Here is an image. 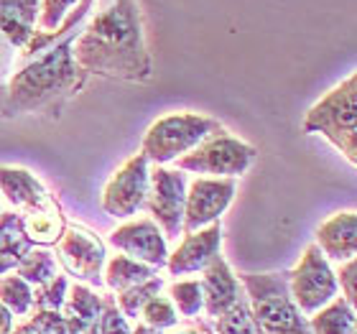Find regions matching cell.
Instances as JSON below:
<instances>
[{
  "mask_svg": "<svg viewBox=\"0 0 357 334\" xmlns=\"http://www.w3.org/2000/svg\"><path fill=\"white\" fill-rule=\"evenodd\" d=\"M95 0H79L56 31H33L29 44L18 49V67L0 87V115L21 118L52 112L67 105L87 82V72L75 61V38L92 13Z\"/></svg>",
  "mask_w": 357,
  "mask_h": 334,
  "instance_id": "1",
  "label": "cell"
},
{
  "mask_svg": "<svg viewBox=\"0 0 357 334\" xmlns=\"http://www.w3.org/2000/svg\"><path fill=\"white\" fill-rule=\"evenodd\" d=\"M75 61L87 75L149 82L153 77L138 0H107L75 38Z\"/></svg>",
  "mask_w": 357,
  "mask_h": 334,
  "instance_id": "2",
  "label": "cell"
},
{
  "mask_svg": "<svg viewBox=\"0 0 357 334\" xmlns=\"http://www.w3.org/2000/svg\"><path fill=\"white\" fill-rule=\"evenodd\" d=\"M238 281L245 291L248 309L263 334H312L309 321L289 294L286 271L240 273Z\"/></svg>",
  "mask_w": 357,
  "mask_h": 334,
  "instance_id": "3",
  "label": "cell"
},
{
  "mask_svg": "<svg viewBox=\"0 0 357 334\" xmlns=\"http://www.w3.org/2000/svg\"><path fill=\"white\" fill-rule=\"evenodd\" d=\"M304 133L324 135L352 166L357 164V77L350 75L319 103L312 105L301 123Z\"/></svg>",
  "mask_w": 357,
  "mask_h": 334,
  "instance_id": "4",
  "label": "cell"
},
{
  "mask_svg": "<svg viewBox=\"0 0 357 334\" xmlns=\"http://www.w3.org/2000/svg\"><path fill=\"white\" fill-rule=\"evenodd\" d=\"M222 128L215 118L197 115V112H172L158 118L146 130L141 143V153L149 158V164L166 166L181 158L197 146L202 138H207L212 130Z\"/></svg>",
  "mask_w": 357,
  "mask_h": 334,
  "instance_id": "5",
  "label": "cell"
},
{
  "mask_svg": "<svg viewBox=\"0 0 357 334\" xmlns=\"http://www.w3.org/2000/svg\"><path fill=\"white\" fill-rule=\"evenodd\" d=\"M255 156H258L255 146L230 135L225 128H217L174 164L178 171H189V174H204L212 179H238L255 164Z\"/></svg>",
  "mask_w": 357,
  "mask_h": 334,
  "instance_id": "6",
  "label": "cell"
},
{
  "mask_svg": "<svg viewBox=\"0 0 357 334\" xmlns=\"http://www.w3.org/2000/svg\"><path fill=\"white\" fill-rule=\"evenodd\" d=\"M286 278H289L291 298L304 317H312L321 306H327L332 298L340 296L335 271L317 245L306 248L296 268L286 271Z\"/></svg>",
  "mask_w": 357,
  "mask_h": 334,
  "instance_id": "7",
  "label": "cell"
},
{
  "mask_svg": "<svg viewBox=\"0 0 357 334\" xmlns=\"http://www.w3.org/2000/svg\"><path fill=\"white\" fill-rule=\"evenodd\" d=\"M186 202V174L169 166H153L149 171V194L146 207L151 220L158 225L166 240H178L184 222Z\"/></svg>",
  "mask_w": 357,
  "mask_h": 334,
  "instance_id": "8",
  "label": "cell"
},
{
  "mask_svg": "<svg viewBox=\"0 0 357 334\" xmlns=\"http://www.w3.org/2000/svg\"><path fill=\"white\" fill-rule=\"evenodd\" d=\"M56 260L69 275L84 286H102V268L107 260L105 243L84 225H67L56 243Z\"/></svg>",
  "mask_w": 357,
  "mask_h": 334,
  "instance_id": "9",
  "label": "cell"
},
{
  "mask_svg": "<svg viewBox=\"0 0 357 334\" xmlns=\"http://www.w3.org/2000/svg\"><path fill=\"white\" fill-rule=\"evenodd\" d=\"M149 171L151 164L143 153H135L120 166L102 189V209L107 217L115 220H130L146 207L149 194Z\"/></svg>",
  "mask_w": 357,
  "mask_h": 334,
  "instance_id": "10",
  "label": "cell"
},
{
  "mask_svg": "<svg viewBox=\"0 0 357 334\" xmlns=\"http://www.w3.org/2000/svg\"><path fill=\"white\" fill-rule=\"evenodd\" d=\"M235 192H238L235 179L197 176L192 184H186L181 235H192V232L202 230V227L215 225L232 204Z\"/></svg>",
  "mask_w": 357,
  "mask_h": 334,
  "instance_id": "11",
  "label": "cell"
},
{
  "mask_svg": "<svg viewBox=\"0 0 357 334\" xmlns=\"http://www.w3.org/2000/svg\"><path fill=\"white\" fill-rule=\"evenodd\" d=\"M107 243L112 248H118L123 255L138 260V263H146L156 271L164 268L169 260V245H166L164 232L158 230V225L151 217L120 225L118 230L110 232Z\"/></svg>",
  "mask_w": 357,
  "mask_h": 334,
  "instance_id": "12",
  "label": "cell"
},
{
  "mask_svg": "<svg viewBox=\"0 0 357 334\" xmlns=\"http://www.w3.org/2000/svg\"><path fill=\"white\" fill-rule=\"evenodd\" d=\"M222 250V225L215 222L209 227L184 235V240L178 243L174 252H169L166 268L172 275H189V273H202L204 266L215 258L217 252Z\"/></svg>",
  "mask_w": 357,
  "mask_h": 334,
  "instance_id": "13",
  "label": "cell"
},
{
  "mask_svg": "<svg viewBox=\"0 0 357 334\" xmlns=\"http://www.w3.org/2000/svg\"><path fill=\"white\" fill-rule=\"evenodd\" d=\"M199 289H202V304H204L202 309H204L212 319L222 317V314L245 294L238 281V275L232 273L230 263L222 258V252H217L215 258L204 266L202 278H199Z\"/></svg>",
  "mask_w": 357,
  "mask_h": 334,
  "instance_id": "14",
  "label": "cell"
},
{
  "mask_svg": "<svg viewBox=\"0 0 357 334\" xmlns=\"http://www.w3.org/2000/svg\"><path fill=\"white\" fill-rule=\"evenodd\" d=\"M321 255L335 263H347L357 255V217L355 212H337L319 225L317 243Z\"/></svg>",
  "mask_w": 357,
  "mask_h": 334,
  "instance_id": "15",
  "label": "cell"
},
{
  "mask_svg": "<svg viewBox=\"0 0 357 334\" xmlns=\"http://www.w3.org/2000/svg\"><path fill=\"white\" fill-rule=\"evenodd\" d=\"M0 194H3L18 212L49 207V204L56 202L31 171L15 169V166H0Z\"/></svg>",
  "mask_w": 357,
  "mask_h": 334,
  "instance_id": "16",
  "label": "cell"
},
{
  "mask_svg": "<svg viewBox=\"0 0 357 334\" xmlns=\"http://www.w3.org/2000/svg\"><path fill=\"white\" fill-rule=\"evenodd\" d=\"M61 317L67 321V334H97L102 317V296L84 283H75L67 291Z\"/></svg>",
  "mask_w": 357,
  "mask_h": 334,
  "instance_id": "17",
  "label": "cell"
},
{
  "mask_svg": "<svg viewBox=\"0 0 357 334\" xmlns=\"http://www.w3.org/2000/svg\"><path fill=\"white\" fill-rule=\"evenodd\" d=\"M41 0H0V33L13 49H23L33 36Z\"/></svg>",
  "mask_w": 357,
  "mask_h": 334,
  "instance_id": "18",
  "label": "cell"
},
{
  "mask_svg": "<svg viewBox=\"0 0 357 334\" xmlns=\"http://www.w3.org/2000/svg\"><path fill=\"white\" fill-rule=\"evenodd\" d=\"M18 220H21V230L23 235L31 240V245L46 248V245H56L61 238V232L67 227V220H64V212H61V204L54 202L49 207H38V209H26V212H18Z\"/></svg>",
  "mask_w": 357,
  "mask_h": 334,
  "instance_id": "19",
  "label": "cell"
},
{
  "mask_svg": "<svg viewBox=\"0 0 357 334\" xmlns=\"http://www.w3.org/2000/svg\"><path fill=\"white\" fill-rule=\"evenodd\" d=\"M31 250L33 245L23 235L18 212H3L0 215V275L13 273Z\"/></svg>",
  "mask_w": 357,
  "mask_h": 334,
  "instance_id": "20",
  "label": "cell"
},
{
  "mask_svg": "<svg viewBox=\"0 0 357 334\" xmlns=\"http://www.w3.org/2000/svg\"><path fill=\"white\" fill-rule=\"evenodd\" d=\"M153 275H158L156 268L138 263V260L128 258V255H115V258L105 260V268H102V283L110 291H115V294L133 289V286L149 281Z\"/></svg>",
  "mask_w": 357,
  "mask_h": 334,
  "instance_id": "21",
  "label": "cell"
},
{
  "mask_svg": "<svg viewBox=\"0 0 357 334\" xmlns=\"http://www.w3.org/2000/svg\"><path fill=\"white\" fill-rule=\"evenodd\" d=\"M357 314L342 296L332 298L327 306L309 317V332L312 334H355Z\"/></svg>",
  "mask_w": 357,
  "mask_h": 334,
  "instance_id": "22",
  "label": "cell"
},
{
  "mask_svg": "<svg viewBox=\"0 0 357 334\" xmlns=\"http://www.w3.org/2000/svg\"><path fill=\"white\" fill-rule=\"evenodd\" d=\"M0 304L13 317H26L33 312V286L18 273L0 275Z\"/></svg>",
  "mask_w": 357,
  "mask_h": 334,
  "instance_id": "23",
  "label": "cell"
},
{
  "mask_svg": "<svg viewBox=\"0 0 357 334\" xmlns=\"http://www.w3.org/2000/svg\"><path fill=\"white\" fill-rule=\"evenodd\" d=\"M13 273H18L26 283H31L33 289L36 286H44L59 275V266H56V258H54L49 250H41V248H33V250L21 260V266L15 268Z\"/></svg>",
  "mask_w": 357,
  "mask_h": 334,
  "instance_id": "24",
  "label": "cell"
},
{
  "mask_svg": "<svg viewBox=\"0 0 357 334\" xmlns=\"http://www.w3.org/2000/svg\"><path fill=\"white\" fill-rule=\"evenodd\" d=\"M164 286H166L164 278H161V275H153L149 281H143V283H138V286H133V289L118 294V296H115V304H118L120 314H123L126 319H138V314H141L143 306L149 304L153 296H158V294L164 291Z\"/></svg>",
  "mask_w": 357,
  "mask_h": 334,
  "instance_id": "25",
  "label": "cell"
},
{
  "mask_svg": "<svg viewBox=\"0 0 357 334\" xmlns=\"http://www.w3.org/2000/svg\"><path fill=\"white\" fill-rule=\"evenodd\" d=\"M212 329H215V334H263L261 327L255 324L250 309H248L245 294H243L222 317H217Z\"/></svg>",
  "mask_w": 357,
  "mask_h": 334,
  "instance_id": "26",
  "label": "cell"
},
{
  "mask_svg": "<svg viewBox=\"0 0 357 334\" xmlns=\"http://www.w3.org/2000/svg\"><path fill=\"white\" fill-rule=\"evenodd\" d=\"M169 301L174 304L178 317L194 319L202 312V289L199 278H189V281H176L169 286Z\"/></svg>",
  "mask_w": 357,
  "mask_h": 334,
  "instance_id": "27",
  "label": "cell"
},
{
  "mask_svg": "<svg viewBox=\"0 0 357 334\" xmlns=\"http://www.w3.org/2000/svg\"><path fill=\"white\" fill-rule=\"evenodd\" d=\"M138 319L153 329L169 332V329L176 327L178 321H181V317L176 314V309H174V304L169 301V296H161V294H158V296H153L149 304L143 306L141 314H138Z\"/></svg>",
  "mask_w": 357,
  "mask_h": 334,
  "instance_id": "28",
  "label": "cell"
},
{
  "mask_svg": "<svg viewBox=\"0 0 357 334\" xmlns=\"http://www.w3.org/2000/svg\"><path fill=\"white\" fill-rule=\"evenodd\" d=\"M67 291H69L67 275H64V273L54 275L49 283H44V286H36V289H33V309H44V312H61V306H64V301H67Z\"/></svg>",
  "mask_w": 357,
  "mask_h": 334,
  "instance_id": "29",
  "label": "cell"
},
{
  "mask_svg": "<svg viewBox=\"0 0 357 334\" xmlns=\"http://www.w3.org/2000/svg\"><path fill=\"white\" fill-rule=\"evenodd\" d=\"M77 3L79 0H41V15H38L36 31H56Z\"/></svg>",
  "mask_w": 357,
  "mask_h": 334,
  "instance_id": "30",
  "label": "cell"
},
{
  "mask_svg": "<svg viewBox=\"0 0 357 334\" xmlns=\"http://www.w3.org/2000/svg\"><path fill=\"white\" fill-rule=\"evenodd\" d=\"M97 334H130V324H128V319L120 314L112 294H105L102 296V317H100V329H97Z\"/></svg>",
  "mask_w": 357,
  "mask_h": 334,
  "instance_id": "31",
  "label": "cell"
},
{
  "mask_svg": "<svg viewBox=\"0 0 357 334\" xmlns=\"http://www.w3.org/2000/svg\"><path fill=\"white\" fill-rule=\"evenodd\" d=\"M26 324H29V329L33 334H67V321H64L61 312L33 309Z\"/></svg>",
  "mask_w": 357,
  "mask_h": 334,
  "instance_id": "32",
  "label": "cell"
},
{
  "mask_svg": "<svg viewBox=\"0 0 357 334\" xmlns=\"http://www.w3.org/2000/svg\"><path fill=\"white\" fill-rule=\"evenodd\" d=\"M335 275H337V289L342 291V298L355 309V304H357V263H355V258L347 260V263H340Z\"/></svg>",
  "mask_w": 357,
  "mask_h": 334,
  "instance_id": "33",
  "label": "cell"
},
{
  "mask_svg": "<svg viewBox=\"0 0 357 334\" xmlns=\"http://www.w3.org/2000/svg\"><path fill=\"white\" fill-rule=\"evenodd\" d=\"M166 334H215V329H212V324L204 319H184L178 321L176 327H172Z\"/></svg>",
  "mask_w": 357,
  "mask_h": 334,
  "instance_id": "34",
  "label": "cell"
},
{
  "mask_svg": "<svg viewBox=\"0 0 357 334\" xmlns=\"http://www.w3.org/2000/svg\"><path fill=\"white\" fill-rule=\"evenodd\" d=\"M13 327H15V317L8 312L6 306L0 304V334H10Z\"/></svg>",
  "mask_w": 357,
  "mask_h": 334,
  "instance_id": "35",
  "label": "cell"
},
{
  "mask_svg": "<svg viewBox=\"0 0 357 334\" xmlns=\"http://www.w3.org/2000/svg\"><path fill=\"white\" fill-rule=\"evenodd\" d=\"M130 334H166V332H161V329H153V327H149V324H135V329H130Z\"/></svg>",
  "mask_w": 357,
  "mask_h": 334,
  "instance_id": "36",
  "label": "cell"
},
{
  "mask_svg": "<svg viewBox=\"0 0 357 334\" xmlns=\"http://www.w3.org/2000/svg\"><path fill=\"white\" fill-rule=\"evenodd\" d=\"M10 334H33V332L29 329V324H18V327H13V332Z\"/></svg>",
  "mask_w": 357,
  "mask_h": 334,
  "instance_id": "37",
  "label": "cell"
},
{
  "mask_svg": "<svg viewBox=\"0 0 357 334\" xmlns=\"http://www.w3.org/2000/svg\"><path fill=\"white\" fill-rule=\"evenodd\" d=\"M0 215H3V202H0Z\"/></svg>",
  "mask_w": 357,
  "mask_h": 334,
  "instance_id": "38",
  "label": "cell"
}]
</instances>
